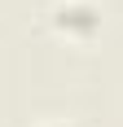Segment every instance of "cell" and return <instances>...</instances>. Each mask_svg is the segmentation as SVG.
Masks as SVG:
<instances>
[{
	"label": "cell",
	"instance_id": "obj_2",
	"mask_svg": "<svg viewBox=\"0 0 123 127\" xmlns=\"http://www.w3.org/2000/svg\"><path fill=\"white\" fill-rule=\"evenodd\" d=\"M49 127H66V123H49Z\"/></svg>",
	"mask_w": 123,
	"mask_h": 127
},
{
	"label": "cell",
	"instance_id": "obj_1",
	"mask_svg": "<svg viewBox=\"0 0 123 127\" xmlns=\"http://www.w3.org/2000/svg\"><path fill=\"white\" fill-rule=\"evenodd\" d=\"M53 22H57V31H66V35H92L101 26V13L92 9V4H79V0H66V4H57V13H53Z\"/></svg>",
	"mask_w": 123,
	"mask_h": 127
}]
</instances>
